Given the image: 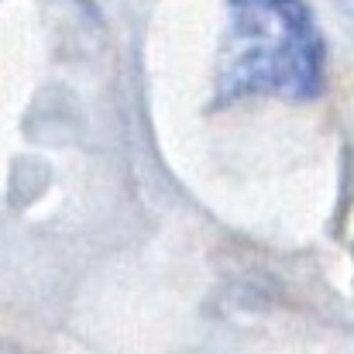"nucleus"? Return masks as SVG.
Returning a JSON list of instances; mask_svg holds the SVG:
<instances>
[{"mask_svg":"<svg viewBox=\"0 0 354 354\" xmlns=\"http://www.w3.org/2000/svg\"><path fill=\"white\" fill-rule=\"evenodd\" d=\"M327 83V45L303 0H227L217 104L244 97L313 100Z\"/></svg>","mask_w":354,"mask_h":354,"instance_id":"1","label":"nucleus"}]
</instances>
